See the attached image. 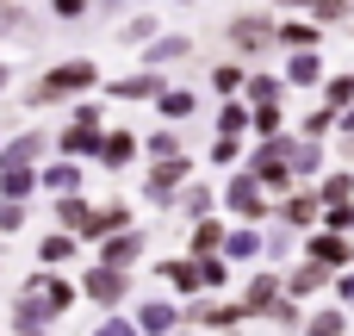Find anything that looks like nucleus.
Instances as JSON below:
<instances>
[{
	"mask_svg": "<svg viewBox=\"0 0 354 336\" xmlns=\"http://www.w3.org/2000/svg\"><path fill=\"white\" fill-rule=\"evenodd\" d=\"M93 81V69L87 62H68V69H50L44 81H37V100H56V94H81Z\"/></svg>",
	"mask_w": 354,
	"mask_h": 336,
	"instance_id": "nucleus-1",
	"label": "nucleus"
},
{
	"mask_svg": "<svg viewBox=\"0 0 354 336\" xmlns=\"http://www.w3.org/2000/svg\"><path fill=\"white\" fill-rule=\"evenodd\" d=\"M180 175H187L180 156H156V168H149V200H168V193L180 187Z\"/></svg>",
	"mask_w": 354,
	"mask_h": 336,
	"instance_id": "nucleus-2",
	"label": "nucleus"
},
{
	"mask_svg": "<svg viewBox=\"0 0 354 336\" xmlns=\"http://www.w3.org/2000/svg\"><path fill=\"white\" fill-rule=\"evenodd\" d=\"M87 293H93L100 306H112V299H124V268H112V262H100V268L87 274Z\"/></svg>",
	"mask_w": 354,
	"mask_h": 336,
	"instance_id": "nucleus-3",
	"label": "nucleus"
},
{
	"mask_svg": "<svg viewBox=\"0 0 354 336\" xmlns=\"http://www.w3.org/2000/svg\"><path fill=\"white\" fill-rule=\"evenodd\" d=\"M230 206H236L243 218H261V181H255V175H243V181L230 187Z\"/></svg>",
	"mask_w": 354,
	"mask_h": 336,
	"instance_id": "nucleus-4",
	"label": "nucleus"
},
{
	"mask_svg": "<svg viewBox=\"0 0 354 336\" xmlns=\"http://www.w3.org/2000/svg\"><path fill=\"white\" fill-rule=\"evenodd\" d=\"M193 324H218V330H236V324H243V306H212V299H205V306H193Z\"/></svg>",
	"mask_w": 354,
	"mask_h": 336,
	"instance_id": "nucleus-5",
	"label": "nucleus"
},
{
	"mask_svg": "<svg viewBox=\"0 0 354 336\" xmlns=\"http://www.w3.org/2000/svg\"><path fill=\"white\" fill-rule=\"evenodd\" d=\"M174 318H180V312L156 299V306H143V318H137V330H149V336H168V330H174Z\"/></svg>",
	"mask_w": 354,
	"mask_h": 336,
	"instance_id": "nucleus-6",
	"label": "nucleus"
},
{
	"mask_svg": "<svg viewBox=\"0 0 354 336\" xmlns=\"http://www.w3.org/2000/svg\"><path fill=\"white\" fill-rule=\"evenodd\" d=\"M137 256H143V237H137V231H124L118 243H106V262H112V268H124V262H137Z\"/></svg>",
	"mask_w": 354,
	"mask_h": 336,
	"instance_id": "nucleus-7",
	"label": "nucleus"
},
{
	"mask_svg": "<svg viewBox=\"0 0 354 336\" xmlns=\"http://www.w3.org/2000/svg\"><path fill=\"white\" fill-rule=\"evenodd\" d=\"M311 256H317L324 268H342V262H348V243H342V237H311Z\"/></svg>",
	"mask_w": 354,
	"mask_h": 336,
	"instance_id": "nucleus-8",
	"label": "nucleus"
},
{
	"mask_svg": "<svg viewBox=\"0 0 354 336\" xmlns=\"http://www.w3.org/2000/svg\"><path fill=\"white\" fill-rule=\"evenodd\" d=\"M274 299H280V287H274L268 274H255V281H249V299H243V312H268Z\"/></svg>",
	"mask_w": 354,
	"mask_h": 336,
	"instance_id": "nucleus-9",
	"label": "nucleus"
},
{
	"mask_svg": "<svg viewBox=\"0 0 354 336\" xmlns=\"http://www.w3.org/2000/svg\"><path fill=\"white\" fill-rule=\"evenodd\" d=\"M317 218V193H292L286 200V224H311Z\"/></svg>",
	"mask_w": 354,
	"mask_h": 336,
	"instance_id": "nucleus-10",
	"label": "nucleus"
},
{
	"mask_svg": "<svg viewBox=\"0 0 354 336\" xmlns=\"http://www.w3.org/2000/svg\"><path fill=\"white\" fill-rule=\"evenodd\" d=\"M230 37L255 50V44H268V19H236V31H230Z\"/></svg>",
	"mask_w": 354,
	"mask_h": 336,
	"instance_id": "nucleus-11",
	"label": "nucleus"
},
{
	"mask_svg": "<svg viewBox=\"0 0 354 336\" xmlns=\"http://www.w3.org/2000/svg\"><path fill=\"white\" fill-rule=\"evenodd\" d=\"M168 281H174L180 293H193V287H205V281H199V262H168Z\"/></svg>",
	"mask_w": 354,
	"mask_h": 336,
	"instance_id": "nucleus-12",
	"label": "nucleus"
},
{
	"mask_svg": "<svg viewBox=\"0 0 354 336\" xmlns=\"http://www.w3.org/2000/svg\"><path fill=\"white\" fill-rule=\"evenodd\" d=\"M131 150H137V143H131V137H124V131H112V137H106V143H100V156H106V162H112V168H118V162H124V156H131Z\"/></svg>",
	"mask_w": 354,
	"mask_h": 336,
	"instance_id": "nucleus-13",
	"label": "nucleus"
},
{
	"mask_svg": "<svg viewBox=\"0 0 354 336\" xmlns=\"http://www.w3.org/2000/svg\"><path fill=\"white\" fill-rule=\"evenodd\" d=\"M324 281H330V268H311V262H305V268L292 274V293H311V287H324Z\"/></svg>",
	"mask_w": 354,
	"mask_h": 336,
	"instance_id": "nucleus-14",
	"label": "nucleus"
},
{
	"mask_svg": "<svg viewBox=\"0 0 354 336\" xmlns=\"http://www.w3.org/2000/svg\"><path fill=\"white\" fill-rule=\"evenodd\" d=\"M348 193H354V175H336V181H324V200H330V206H348Z\"/></svg>",
	"mask_w": 354,
	"mask_h": 336,
	"instance_id": "nucleus-15",
	"label": "nucleus"
},
{
	"mask_svg": "<svg viewBox=\"0 0 354 336\" xmlns=\"http://www.w3.org/2000/svg\"><path fill=\"white\" fill-rule=\"evenodd\" d=\"M180 56H187V37H168V44L149 50V62H180Z\"/></svg>",
	"mask_w": 354,
	"mask_h": 336,
	"instance_id": "nucleus-16",
	"label": "nucleus"
},
{
	"mask_svg": "<svg viewBox=\"0 0 354 336\" xmlns=\"http://www.w3.org/2000/svg\"><path fill=\"white\" fill-rule=\"evenodd\" d=\"M37 256H44V262H68V256H75V243H68V237H44V249H37Z\"/></svg>",
	"mask_w": 354,
	"mask_h": 336,
	"instance_id": "nucleus-17",
	"label": "nucleus"
},
{
	"mask_svg": "<svg viewBox=\"0 0 354 336\" xmlns=\"http://www.w3.org/2000/svg\"><path fill=\"white\" fill-rule=\"evenodd\" d=\"M311 336H342V312H317L311 318Z\"/></svg>",
	"mask_w": 354,
	"mask_h": 336,
	"instance_id": "nucleus-18",
	"label": "nucleus"
},
{
	"mask_svg": "<svg viewBox=\"0 0 354 336\" xmlns=\"http://www.w3.org/2000/svg\"><path fill=\"white\" fill-rule=\"evenodd\" d=\"M118 94H124V100H143V94H156V81H149V75H131V81H118Z\"/></svg>",
	"mask_w": 354,
	"mask_h": 336,
	"instance_id": "nucleus-19",
	"label": "nucleus"
},
{
	"mask_svg": "<svg viewBox=\"0 0 354 336\" xmlns=\"http://www.w3.org/2000/svg\"><path fill=\"white\" fill-rule=\"evenodd\" d=\"M162 112H168V118H187V112H193V94H162Z\"/></svg>",
	"mask_w": 354,
	"mask_h": 336,
	"instance_id": "nucleus-20",
	"label": "nucleus"
},
{
	"mask_svg": "<svg viewBox=\"0 0 354 336\" xmlns=\"http://www.w3.org/2000/svg\"><path fill=\"white\" fill-rule=\"evenodd\" d=\"M37 150H44V137H19V143H12V150H6V162H31V156H37Z\"/></svg>",
	"mask_w": 354,
	"mask_h": 336,
	"instance_id": "nucleus-21",
	"label": "nucleus"
},
{
	"mask_svg": "<svg viewBox=\"0 0 354 336\" xmlns=\"http://www.w3.org/2000/svg\"><path fill=\"white\" fill-rule=\"evenodd\" d=\"M205 206H212V193H205V187H187V200H180V212H187V218H199Z\"/></svg>",
	"mask_w": 354,
	"mask_h": 336,
	"instance_id": "nucleus-22",
	"label": "nucleus"
},
{
	"mask_svg": "<svg viewBox=\"0 0 354 336\" xmlns=\"http://www.w3.org/2000/svg\"><path fill=\"white\" fill-rule=\"evenodd\" d=\"M56 218H62L68 231H81V218H87V206H81V200H62V206H56Z\"/></svg>",
	"mask_w": 354,
	"mask_h": 336,
	"instance_id": "nucleus-23",
	"label": "nucleus"
},
{
	"mask_svg": "<svg viewBox=\"0 0 354 336\" xmlns=\"http://www.w3.org/2000/svg\"><path fill=\"white\" fill-rule=\"evenodd\" d=\"M292 81H317V56H311V50L292 56Z\"/></svg>",
	"mask_w": 354,
	"mask_h": 336,
	"instance_id": "nucleus-24",
	"label": "nucleus"
},
{
	"mask_svg": "<svg viewBox=\"0 0 354 336\" xmlns=\"http://www.w3.org/2000/svg\"><path fill=\"white\" fill-rule=\"evenodd\" d=\"M218 243H224V237H218V224H199V231H193V249H199V256H205V249H218Z\"/></svg>",
	"mask_w": 354,
	"mask_h": 336,
	"instance_id": "nucleus-25",
	"label": "nucleus"
},
{
	"mask_svg": "<svg viewBox=\"0 0 354 336\" xmlns=\"http://www.w3.org/2000/svg\"><path fill=\"white\" fill-rule=\"evenodd\" d=\"M19 224H25V206L6 200V206H0V231H19Z\"/></svg>",
	"mask_w": 354,
	"mask_h": 336,
	"instance_id": "nucleus-26",
	"label": "nucleus"
},
{
	"mask_svg": "<svg viewBox=\"0 0 354 336\" xmlns=\"http://www.w3.org/2000/svg\"><path fill=\"white\" fill-rule=\"evenodd\" d=\"M75 181H81L75 168H50V187H56V193H75Z\"/></svg>",
	"mask_w": 354,
	"mask_h": 336,
	"instance_id": "nucleus-27",
	"label": "nucleus"
},
{
	"mask_svg": "<svg viewBox=\"0 0 354 336\" xmlns=\"http://www.w3.org/2000/svg\"><path fill=\"white\" fill-rule=\"evenodd\" d=\"M249 94H255V100H261V106H268V100H274V94H280V81H261V75H255V81H249Z\"/></svg>",
	"mask_w": 354,
	"mask_h": 336,
	"instance_id": "nucleus-28",
	"label": "nucleus"
},
{
	"mask_svg": "<svg viewBox=\"0 0 354 336\" xmlns=\"http://www.w3.org/2000/svg\"><path fill=\"white\" fill-rule=\"evenodd\" d=\"M255 249H261V237H249V231H243V237H230V256H255Z\"/></svg>",
	"mask_w": 354,
	"mask_h": 336,
	"instance_id": "nucleus-29",
	"label": "nucleus"
},
{
	"mask_svg": "<svg viewBox=\"0 0 354 336\" xmlns=\"http://www.w3.org/2000/svg\"><path fill=\"white\" fill-rule=\"evenodd\" d=\"M93 336H137V330H131L124 318H106V324H100V330H93Z\"/></svg>",
	"mask_w": 354,
	"mask_h": 336,
	"instance_id": "nucleus-30",
	"label": "nucleus"
},
{
	"mask_svg": "<svg viewBox=\"0 0 354 336\" xmlns=\"http://www.w3.org/2000/svg\"><path fill=\"white\" fill-rule=\"evenodd\" d=\"M19 25V6H0V31H12Z\"/></svg>",
	"mask_w": 354,
	"mask_h": 336,
	"instance_id": "nucleus-31",
	"label": "nucleus"
},
{
	"mask_svg": "<svg viewBox=\"0 0 354 336\" xmlns=\"http://www.w3.org/2000/svg\"><path fill=\"white\" fill-rule=\"evenodd\" d=\"M0 87H6V62H0Z\"/></svg>",
	"mask_w": 354,
	"mask_h": 336,
	"instance_id": "nucleus-32",
	"label": "nucleus"
}]
</instances>
